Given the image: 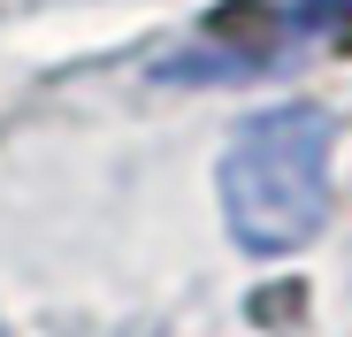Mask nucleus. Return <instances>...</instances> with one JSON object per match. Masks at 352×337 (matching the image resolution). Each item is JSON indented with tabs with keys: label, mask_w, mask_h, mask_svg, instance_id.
<instances>
[{
	"label": "nucleus",
	"mask_w": 352,
	"mask_h": 337,
	"mask_svg": "<svg viewBox=\"0 0 352 337\" xmlns=\"http://www.w3.org/2000/svg\"><path fill=\"white\" fill-rule=\"evenodd\" d=\"M329 146L337 123L314 100L261 107L222 146V222L245 253H299L329 222Z\"/></svg>",
	"instance_id": "nucleus-1"
}]
</instances>
